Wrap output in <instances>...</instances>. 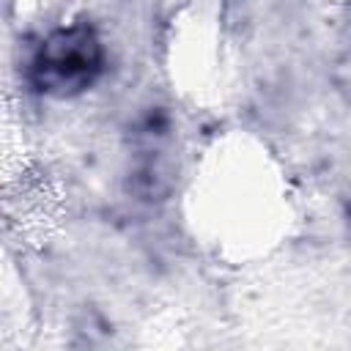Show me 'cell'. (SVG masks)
<instances>
[{
	"instance_id": "6da1fadb",
	"label": "cell",
	"mask_w": 351,
	"mask_h": 351,
	"mask_svg": "<svg viewBox=\"0 0 351 351\" xmlns=\"http://www.w3.org/2000/svg\"><path fill=\"white\" fill-rule=\"evenodd\" d=\"M101 63V44L85 25H71L49 33L33 60V80L41 90L69 96L88 88Z\"/></svg>"
}]
</instances>
